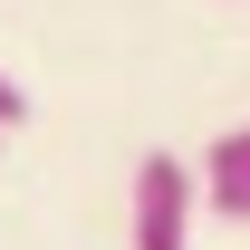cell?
<instances>
[{"mask_svg":"<svg viewBox=\"0 0 250 250\" xmlns=\"http://www.w3.org/2000/svg\"><path fill=\"white\" fill-rule=\"evenodd\" d=\"M192 202H202L192 164L183 154H145L135 164V192H125V241L135 250H183L192 241Z\"/></svg>","mask_w":250,"mask_h":250,"instance_id":"cell-1","label":"cell"},{"mask_svg":"<svg viewBox=\"0 0 250 250\" xmlns=\"http://www.w3.org/2000/svg\"><path fill=\"white\" fill-rule=\"evenodd\" d=\"M202 183H250V125H231L212 154H202Z\"/></svg>","mask_w":250,"mask_h":250,"instance_id":"cell-2","label":"cell"},{"mask_svg":"<svg viewBox=\"0 0 250 250\" xmlns=\"http://www.w3.org/2000/svg\"><path fill=\"white\" fill-rule=\"evenodd\" d=\"M20 125H29V96L10 87V67H0V135H20Z\"/></svg>","mask_w":250,"mask_h":250,"instance_id":"cell-3","label":"cell"}]
</instances>
